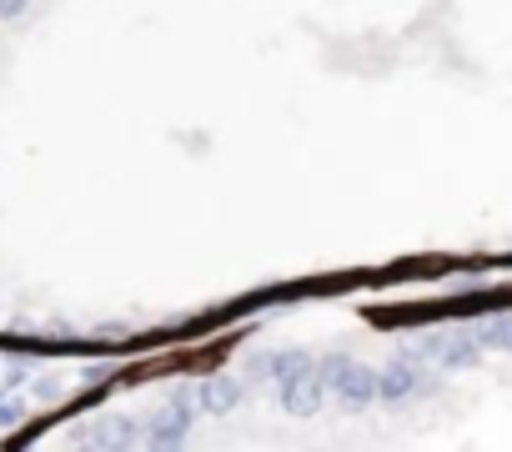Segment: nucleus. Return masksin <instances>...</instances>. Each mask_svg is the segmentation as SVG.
Returning a JSON list of instances; mask_svg holds the SVG:
<instances>
[{
    "instance_id": "obj_1",
    "label": "nucleus",
    "mask_w": 512,
    "mask_h": 452,
    "mask_svg": "<svg viewBox=\"0 0 512 452\" xmlns=\"http://www.w3.org/2000/svg\"><path fill=\"white\" fill-rule=\"evenodd\" d=\"M21 6H26V0H0V21H16Z\"/></svg>"
}]
</instances>
